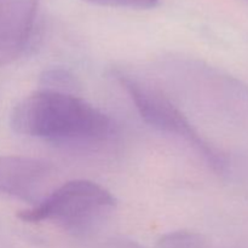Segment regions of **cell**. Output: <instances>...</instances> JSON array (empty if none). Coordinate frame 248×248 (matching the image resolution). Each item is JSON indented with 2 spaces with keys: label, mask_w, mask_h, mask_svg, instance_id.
Segmentation results:
<instances>
[{
  "label": "cell",
  "mask_w": 248,
  "mask_h": 248,
  "mask_svg": "<svg viewBox=\"0 0 248 248\" xmlns=\"http://www.w3.org/2000/svg\"><path fill=\"white\" fill-rule=\"evenodd\" d=\"M12 130L58 142H98L110 133L103 111L67 92L40 90L22 99L10 116Z\"/></svg>",
  "instance_id": "1"
},
{
  "label": "cell",
  "mask_w": 248,
  "mask_h": 248,
  "mask_svg": "<svg viewBox=\"0 0 248 248\" xmlns=\"http://www.w3.org/2000/svg\"><path fill=\"white\" fill-rule=\"evenodd\" d=\"M115 206V198L99 184L75 179L51 191L41 202L19 213L28 223H57L72 232H85Z\"/></svg>",
  "instance_id": "2"
},
{
  "label": "cell",
  "mask_w": 248,
  "mask_h": 248,
  "mask_svg": "<svg viewBox=\"0 0 248 248\" xmlns=\"http://www.w3.org/2000/svg\"><path fill=\"white\" fill-rule=\"evenodd\" d=\"M116 78L148 125L161 132L183 138L202 155L216 172L225 171L227 161L224 156L196 131L181 109L164 92L124 73H118Z\"/></svg>",
  "instance_id": "3"
},
{
  "label": "cell",
  "mask_w": 248,
  "mask_h": 248,
  "mask_svg": "<svg viewBox=\"0 0 248 248\" xmlns=\"http://www.w3.org/2000/svg\"><path fill=\"white\" fill-rule=\"evenodd\" d=\"M56 169L51 162L21 155L0 156V194L38 205L50 193Z\"/></svg>",
  "instance_id": "4"
},
{
  "label": "cell",
  "mask_w": 248,
  "mask_h": 248,
  "mask_svg": "<svg viewBox=\"0 0 248 248\" xmlns=\"http://www.w3.org/2000/svg\"><path fill=\"white\" fill-rule=\"evenodd\" d=\"M38 0H0V67L18 60L34 31Z\"/></svg>",
  "instance_id": "5"
},
{
  "label": "cell",
  "mask_w": 248,
  "mask_h": 248,
  "mask_svg": "<svg viewBox=\"0 0 248 248\" xmlns=\"http://www.w3.org/2000/svg\"><path fill=\"white\" fill-rule=\"evenodd\" d=\"M159 248H220L203 235L194 232H172L159 240Z\"/></svg>",
  "instance_id": "6"
},
{
  "label": "cell",
  "mask_w": 248,
  "mask_h": 248,
  "mask_svg": "<svg viewBox=\"0 0 248 248\" xmlns=\"http://www.w3.org/2000/svg\"><path fill=\"white\" fill-rule=\"evenodd\" d=\"M75 79L68 70L61 68L46 70L41 77V85L43 89L52 90L58 92H67L72 93L75 89Z\"/></svg>",
  "instance_id": "7"
},
{
  "label": "cell",
  "mask_w": 248,
  "mask_h": 248,
  "mask_svg": "<svg viewBox=\"0 0 248 248\" xmlns=\"http://www.w3.org/2000/svg\"><path fill=\"white\" fill-rule=\"evenodd\" d=\"M97 6L120 7L131 10H149L157 6L160 0H82Z\"/></svg>",
  "instance_id": "8"
},
{
  "label": "cell",
  "mask_w": 248,
  "mask_h": 248,
  "mask_svg": "<svg viewBox=\"0 0 248 248\" xmlns=\"http://www.w3.org/2000/svg\"><path fill=\"white\" fill-rule=\"evenodd\" d=\"M103 248H143L140 245L128 240H113L103 246Z\"/></svg>",
  "instance_id": "9"
}]
</instances>
